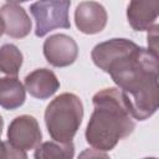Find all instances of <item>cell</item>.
I'll use <instances>...</instances> for the list:
<instances>
[{
  "label": "cell",
  "mask_w": 159,
  "mask_h": 159,
  "mask_svg": "<svg viewBox=\"0 0 159 159\" xmlns=\"http://www.w3.org/2000/svg\"><path fill=\"white\" fill-rule=\"evenodd\" d=\"M122 92L133 119L145 120L158 109V56L135 45L106 71Z\"/></svg>",
  "instance_id": "6da1fadb"
},
{
  "label": "cell",
  "mask_w": 159,
  "mask_h": 159,
  "mask_svg": "<svg viewBox=\"0 0 159 159\" xmlns=\"http://www.w3.org/2000/svg\"><path fill=\"white\" fill-rule=\"evenodd\" d=\"M92 102L94 111L86 128V140L94 149L112 150L119 140L133 133L135 128L133 117L122 92L116 87L98 91Z\"/></svg>",
  "instance_id": "7a4b0ae2"
},
{
  "label": "cell",
  "mask_w": 159,
  "mask_h": 159,
  "mask_svg": "<svg viewBox=\"0 0 159 159\" xmlns=\"http://www.w3.org/2000/svg\"><path fill=\"white\" fill-rule=\"evenodd\" d=\"M83 119V104L73 93H61L45 111V123L50 137L60 143L72 142Z\"/></svg>",
  "instance_id": "3957f363"
},
{
  "label": "cell",
  "mask_w": 159,
  "mask_h": 159,
  "mask_svg": "<svg viewBox=\"0 0 159 159\" xmlns=\"http://www.w3.org/2000/svg\"><path fill=\"white\" fill-rule=\"evenodd\" d=\"M70 6L71 1L68 0L36 1L31 4L30 12L36 22L35 35L37 37H43L55 29H70Z\"/></svg>",
  "instance_id": "277c9868"
},
{
  "label": "cell",
  "mask_w": 159,
  "mask_h": 159,
  "mask_svg": "<svg viewBox=\"0 0 159 159\" xmlns=\"http://www.w3.org/2000/svg\"><path fill=\"white\" fill-rule=\"evenodd\" d=\"M42 133L35 117L22 114L15 117L7 128V142L22 150L35 149L41 143Z\"/></svg>",
  "instance_id": "5b68a950"
},
{
  "label": "cell",
  "mask_w": 159,
  "mask_h": 159,
  "mask_svg": "<svg viewBox=\"0 0 159 159\" xmlns=\"http://www.w3.org/2000/svg\"><path fill=\"white\" fill-rule=\"evenodd\" d=\"M42 48L45 58L55 67H67L72 65L78 56L76 41L65 34H56L47 37Z\"/></svg>",
  "instance_id": "8992f818"
},
{
  "label": "cell",
  "mask_w": 159,
  "mask_h": 159,
  "mask_svg": "<svg viewBox=\"0 0 159 159\" xmlns=\"http://www.w3.org/2000/svg\"><path fill=\"white\" fill-rule=\"evenodd\" d=\"M108 15L104 6L97 1H82L75 10V24L86 35L101 32L107 25Z\"/></svg>",
  "instance_id": "52a82bcc"
},
{
  "label": "cell",
  "mask_w": 159,
  "mask_h": 159,
  "mask_svg": "<svg viewBox=\"0 0 159 159\" xmlns=\"http://www.w3.org/2000/svg\"><path fill=\"white\" fill-rule=\"evenodd\" d=\"M0 16L4 21L5 34L14 39L26 37L32 27V22L26 10L16 1L5 2L0 9Z\"/></svg>",
  "instance_id": "ba28073f"
},
{
  "label": "cell",
  "mask_w": 159,
  "mask_h": 159,
  "mask_svg": "<svg viewBox=\"0 0 159 159\" xmlns=\"http://www.w3.org/2000/svg\"><path fill=\"white\" fill-rule=\"evenodd\" d=\"M25 89L37 99H47L60 88L57 76L48 68H37L30 72L24 81Z\"/></svg>",
  "instance_id": "9c48e42d"
},
{
  "label": "cell",
  "mask_w": 159,
  "mask_h": 159,
  "mask_svg": "<svg viewBox=\"0 0 159 159\" xmlns=\"http://www.w3.org/2000/svg\"><path fill=\"white\" fill-rule=\"evenodd\" d=\"M159 12V1H130L127 7V19L135 31H148L155 25Z\"/></svg>",
  "instance_id": "30bf717a"
},
{
  "label": "cell",
  "mask_w": 159,
  "mask_h": 159,
  "mask_svg": "<svg viewBox=\"0 0 159 159\" xmlns=\"http://www.w3.org/2000/svg\"><path fill=\"white\" fill-rule=\"evenodd\" d=\"M26 98V89L19 77L0 75V107L12 111L21 107Z\"/></svg>",
  "instance_id": "8fae6325"
},
{
  "label": "cell",
  "mask_w": 159,
  "mask_h": 159,
  "mask_svg": "<svg viewBox=\"0 0 159 159\" xmlns=\"http://www.w3.org/2000/svg\"><path fill=\"white\" fill-rule=\"evenodd\" d=\"M75 155V145L72 142L60 143L48 140L40 143L35 148V159H72Z\"/></svg>",
  "instance_id": "7c38bea8"
},
{
  "label": "cell",
  "mask_w": 159,
  "mask_h": 159,
  "mask_svg": "<svg viewBox=\"0 0 159 159\" xmlns=\"http://www.w3.org/2000/svg\"><path fill=\"white\" fill-rule=\"evenodd\" d=\"M24 56L17 46L5 43L0 47V75L19 77Z\"/></svg>",
  "instance_id": "4fadbf2b"
},
{
  "label": "cell",
  "mask_w": 159,
  "mask_h": 159,
  "mask_svg": "<svg viewBox=\"0 0 159 159\" xmlns=\"http://www.w3.org/2000/svg\"><path fill=\"white\" fill-rule=\"evenodd\" d=\"M0 159H29L25 150L11 145L7 140L0 144Z\"/></svg>",
  "instance_id": "5bb4252c"
},
{
  "label": "cell",
  "mask_w": 159,
  "mask_h": 159,
  "mask_svg": "<svg viewBox=\"0 0 159 159\" xmlns=\"http://www.w3.org/2000/svg\"><path fill=\"white\" fill-rule=\"evenodd\" d=\"M158 29L159 26L155 24L152 29L148 30V50L155 56H158Z\"/></svg>",
  "instance_id": "9a60e30c"
},
{
  "label": "cell",
  "mask_w": 159,
  "mask_h": 159,
  "mask_svg": "<svg viewBox=\"0 0 159 159\" xmlns=\"http://www.w3.org/2000/svg\"><path fill=\"white\" fill-rule=\"evenodd\" d=\"M77 159H111V158L106 152H102L94 148H88V149H84L82 153H80Z\"/></svg>",
  "instance_id": "2e32d148"
},
{
  "label": "cell",
  "mask_w": 159,
  "mask_h": 159,
  "mask_svg": "<svg viewBox=\"0 0 159 159\" xmlns=\"http://www.w3.org/2000/svg\"><path fill=\"white\" fill-rule=\"evenodd\" d=\"M5 32V27H4V21H2V19H1V16H0V36L2 35Z\"/></svg>",
  "instance_id": "e0dca14e"
},
{
  "label": "cell",
  "mask_w": 159,
  "mask_h": 159,
  "mask_svg": "<svg viewBox=\"0 0 159 159\" xmlns=\"http://www.w3.org/2000/svg\"><path fill=\"white\" fill-rule=\"evenodd\" d=\"M2 128H4V119H2V117L0 116V137H1V133H2ZM1 139H0V144H1Z\"/></svg>",
  "instance_id": "ac0fdd59"
},
{
  "label": "cell",
  "mask_w": 159,
  "mask_h": 159,
  "mask_svg": "<svg viewBox=\"0 0 159 159\" xmlns=\"http://www.w3.org/2000/svg\"><path fill=\"white\" fill-rule=\"evenodd\" d=\"M144 159H157V158H144Z\"/></svg>",
  "instance_id": "d6986e66"
}]
</instances>
